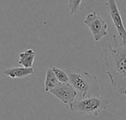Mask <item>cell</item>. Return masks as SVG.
Wrapping results in <instances>:
<instances>
[{"label":"cell","instance_id":"cell-2","mask_svg":"<svg viewBox=\"0 0 126 120\" xmlns=\"http://www.w3.org/2000/svg\"><path fill=\"white\" fill-rule=\"evenodd\" d=\"M66 72L69 77L68 83L77 93L75 100L100 96V87L96 76L77 68H72Z\"/></svg>","mask_w":126,"mask_h":120},{"label":"cell","instance_id":"cell-9","mask_svg":"<svg viewBox=\"0 0 126 120\" xmlns=\"http://www.w3.org/2000/svg\"><path fill=\"white\" fill-rule=\"evenodd\" d=\"M58 80H57L52 69H48L46 72V78L44 81V91L49 92L52 89L58 84Z\"/></svg>","mask_w":126,"mask_h":120},{"label":"cell","instance_id":"cell-5","mask_svg":"<svg viewBox=\"0 0 126 120\" xmlns=\"http://www.w3.org/2000/svg\"><path fill=\"white\" fill-rule=\"evenodd\" d=\"M106 10L109 15L111 16L114 25L120 35L123 43L126 44V32L125 27L123 25V19L117 4L116 0H107Z\"/></svg>","mask_w":126,"mask_h":120},{"label":"cell","instance_id":"cell-6","mask_svg":"<svg viewBox=\"0 0 126 120\" xmlns=\"http://www.w3.org/2000/svg\"><path fill=\"white\" fill-rule=\"evenodd\" d=\"M49 92L66 105L72 103L77 96L75 90L69 83H58Z\"/></svg>","mask_w":126,"mask_h":120},{"label":"cell","instance_id":"cell-4","mask_svg":"<svg viewBox=\"0 0 126 120\" xmlns=\"http://www.w3.org/2000/svg\"><path fill=\"white\" fill-rule=\"evenodd\" d=\"M83 22L89 29L95 41H100L108 35V24L103 17L98 15L97 12L89 13Z\"/></svg>","mask_w":126,"mask_h":120},{"label":"cell","instance_id":"cell-3","mask_svg":"<svg viewBox=\"0 0 126 120\" xmlns=\"http://www.w3.org/2000/svg\"><path fill=\"white\" fill-rule=\"evenodd\" d=\"M111 105L110 101L101 96L75 100L69 104L72 111L97 117L103 111L108 109Z\"/></svg>","mask_w":126,"mask_h":120},{"label":"cell","instance_id":"cell-8","mask_svg":"<svg viewBox=\"0 0 126 120\" xmlns=\"http://www.w3.org/2000/svg\"><path fill=\"white\" fill-rule=\"evenodd\" d=\"M35 56V52L31 49H28L19 54V60L18 61V63L23 67L30 68L32 66Z\"/></svg>","mask_w":126,"mask_h":120},{"label":"cell","instance_id":"cell-7","mask_svg":"<svg viewBox=\"0 0 126 120\" xmlns=\"http://www.w3.org/2000/svg\"><path fill=\"white\" fill-rule=\"evenodd\" d=\"M35 71L32 67L26 68V67H12L5 69L3 73L5 76L9 77L12 79L16 78H24L30 75L34 74Z\"/></svg>","mask_w":126,"mask_h":120},{"label":"cell","instance_id":"cell-1","mask_svg":"<svg viewBox=\"0 0 126 120\" xmlns=\"http://www.w3.org/2000/svg\"><path fill=\"white\" fill-rule=\"evenodd\" d=\"M104 51V61L107 69V74L114 88L121 94H126V44L118 38L116 35H112V41Z\"/></svg>","mask_w":126,"mask_h":120},{"label":"cell","instance_id":"cell-10","mask_svg":"<svg viewBox=\"0 0 126 120\" xmlns=\"http://www.w3.org/2000/svg\"><path fill=\"white\" fill-rule=\"evenodd\" d=\"M52 69L59 83H68L69 82V77L66 71L61 69H59L58 67H55V66H53Z\"/></svg>","mask_w":126,"mask_h":120},{"label":"cell","instance_id":"cell-11","mask_svg":"<svg viewBox=\"0 0 126 120\" xmlns=\"http://www.w3.org/2000/svg\"><path fill=\"white\" fill-rule=\"evenodd\" d=\"M81 1H82V0H68L70 14L73 15L77 13V11L78 10V9L80 7Z\"/></svg>","mask_w":126,"mask_h":120}]
</instances>
